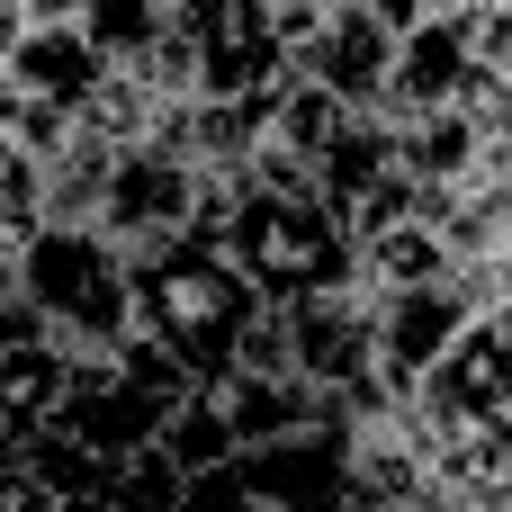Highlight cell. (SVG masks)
I'll use <instances>...</instances> for the list:
<instances>
[{
    "label": "cell",
    "instance_id": "6da1fadb",
    "mask_svg": "<svg viewBox=\"0 0 512 512\" xmlns=\"http://www.w3.org/2000/svg\"><path fill=\"white\" fill-rule=\"evenodd\" d=\"M135 324L207 387L234 360H288L279 342V297H261L243 279V261L216 234H171L153 252H135Z\"/></svg>",
    "mask_w": 512,
    "mask_h": 512
},
{
    "label": "cell",
    "instance_id": "7a4b0ae2",
    "mask_svg": "<svg viewBox=\"0 0 512 512\" xmlns=\"http://www.w3.org/2000/svg\"><path fill=\"white\" fill-rule=\"evenodd\" d=\"M234 261H243V279L261 288V297H315V288H342V279H360V243H351V225L324 207V189H306V180H261L252 162L234 171V198H225V216L207 225Z\"/></svg>",
    "mask_w": 512,
    "mask_h": 512
},
{
    "label": "cell",
    "instance_id": "3957f363",
    "mask_svg": "<svg viewBox=\"0 0 512 512\" xmlns=\"http://www.w3.org/2000/svg\"><path fill=\"white\" fill-rule=\"evenodd\" d=\"M9 270L72 351H117L135 333V252L99 216H45L9 252Z\"/></svg>",
    "mask_w": 512,
    "mask_h": 512
},
{
    "label": "cell",
    "instance_id": "277c9868",
    "mask_svg": "<svg viewBox=\"0 0 512 512\" xmlns=\"http://www.w3.org/2000/svg\"><path fill=\"white\" fill-rule=\"evenodd\" d=\"M189 504H243V512H333L360 504V459H351V423H297L279 441H243L216 468L189 477Z\"/></svg>",
    "mask_w": 512,
    "mask_h": 512
},
{
    "label": "cell",
    "instance_id": "5b68a950",
    "mask_svg": "<svg viewBox=\"0 0 512 512\" xmlns=\"http://www.w3.org/2000/svg\"><path fill=\"white\" fill-rule=\"evenodd\" d=\"M171 54L189 99H270L288 81L279 0H171Z\"/></svg>",
    "mask_w": 512,
    "mask_h": 512
},
{
    "label": "cell",
    "instance_id": "8992f818",
    "mask_svg": "<svg viewBox=\"0 0 512 512\" xmlns=\"http://www.w3.org/2000/svg\"><path fill=\"white\" fill-rule=\"evenodd\" d=\"M198 189H207V162H198L180 135L144 126V135H126V144L108 153L99 225H108L126 252H153V243H171V234H198Z\"/></svg>",
    "mask_w": 512,
    "mask_h": 512
},
{
    "label": "cell",
    "instance_id": "52a82bcc",
    "mask_svg": "<svg viewBox=\"0 0 512 512\" xmlns=\"http://www.w3.org/2000/svg\"><path fill=\"white\" fill-rule=\"evenodd\" d=\"M486 315V297L459 279V270H432V279H396V288H378V378L396 387V396H414L423 387V369L468 333Z\"/></svg>",
    "mask_w": 512,
    "mask_h": 512
},
{
    "label": "cell",
    "instance_id": "ba28073f",
    "mask_svg": "<svg viewBox=\"0 0 512 512\" xmlns=\"http://www.w3.org/2000/svg\"><path fill=\"white\" fill-rule=\"evenodd\" d=\"M495 63L477 54V9L441 0L432 18H414L396 36V81H387V117H423V108H450L486 81Z\"/></svg>",
    "mask_w": 512,
    "mask_h": 512
},
{
    "label": "cell",
    "instance_id": "9c48e42d",
    "mask_svg": "<svg viewBox=\"0 0 512 512\" xmlns=\"http://www.w3.org/2000/svg\"><path fill=\"white\" fill-rule=\"evenodd\" d=\"M288 72L342 90L351 108H387V81H396V27H387L369 0H333V9L297 36Z\"/></svg>",
    "mask_w": 512,
    "mask_h": 512
},
{
    "label": "cell",
    "instance_id": "30bf717a",
    "mask_svg": "<svg viewBox=\"0 0 512 512\" xmlns=\"http://www.w3.org/2000/svg\"><path fill=\"white\" fill-rule=\"evenodd\" d=\"M9 81H18L27 99L63 108V117H90V108L108 99L117 63L90 45L81 9H27V36H18V54H9Z\"/></svg>",
    "mask_w": 512,
    "mask_h": 512
},
{
    "label": "cell",
    "instance_id": "8fae6325",
    "mask_svg": "<svg viewBox=\"0 0 512 512\" xmlns=\"http://www.w3.org/2000/svg\"><path fill=\"white\" fill-rule=\"evenodd\" d=\"M81 27H90V45H99L117 72H135V63L162 54V36H171V0H81Z\"/></svg>",
    "mask_w": 512,
    "mask_h": 512
},
{
    "label": "cell",
    "instance_id": "7c38bea8",
    "mask_svg": "<svg viewBox=\"0 0 512 512\" xmlns=\"http://www.w3.org/2000/svg\"><path fill=\"white\" fill-rule=\"evenodd\" d=\"M36 225H45V153H27L0 126V252H18Z\"/></svg>",
    "mask_w": 512,
    "mask_h": 512
},
{
    "label": "cell",
    "instance_id": "4fadbf2b",
    "mask_svg": "<svg viewBox=\"0 0 512 512\" xmlns=\"http://www.w3.org/2000/svg\"><path fill=\"white\" fill-rule=\"evenodd\" d=\"M18 36H27V0H0V72H9V54H18Z\"/></svg>",
    "mask_w": 512,
    "mask_h": 512
},
{
    "label": "cell",
    "instance_id": "5bb4252c",
    "mask_svg": "<svg viewBox=\"0 0 512 512\" xmlns=\"http://www.w3.org/2000/svg\"><path fill=\"white\" fill-rule=\"evenodd\" d=\"M0 459H9V423H0Z\"/></svg>",
    "mask_w": 512,
    "mask_h": 512
}]
</instances>
